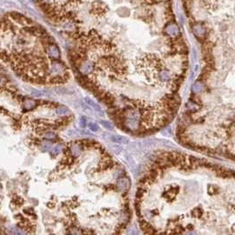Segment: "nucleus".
<instances>
[{"instance_id":"nucleus-1","label":"nucleus","mask_w":235,"mask_h":235,"mask_svg":"<svg viewBox=\"0 0 235 235\" xmlns=\"http://www.w3.org/2000/svg\"><path fill=\"white\" fill-rule=\"evenodd\" d=\"M76 43L73 64L111 58L127 64L130 35H144L188 55L172 0H36ZM128 65V64H127Z\"/></svg>"},{"instance_id":"nucleus-2","label":"nucleus","mask_w":235,"mask_h":235,"mask_svg":"<svg viewBox=\"0 0 235 235\" xmlns=\"http://www.w3.org/2000/svg\"><path fill=\"white\" fill-rule=\"evenodd\" d=\"M77 67H78L79 71L81 75L88 76L92 74L94 71L95 65L93 61L85 59V60H83L82 62H80V64Z\"/></svg>"},{"instance_id":"nucleus-3","label":"nucleus","mask_w":235,"mask_h":235,"mask_svg":"<svg viewBox=\"0 0 235 235\" xmlns=\"http://www.w3.org/2000/svg\"><path fill=\"white\" fill-rule=\"evenodd\" d=\"M174 76L172 74L170 70L166 68H163L160 70L158 71L157 73V78L158 79L160 80V82H162V83H166V84H169L171 83V81L173 79Z\"/></svg>"},{"instance_id":"nucleus-4","label":"nucleus","mask_w":235,"mask_h":235,"mask_svg":"<svg viewBox=\"0 0 235 235\" xmlns=\"http://www.w3.org/2000/svg\"><path fill=\"white\" fill-rule=\"evenodd\" d=\"M47 55L52 59H58L60 57V50H59V48L55 45V42L50 43V45L47 47Z\"/></svg>"},{"instance_id":"nucleus-5","label":"nucleus","mask_w":235,"mask_h":235,"mask_svg":"<svg viewBox=\"0 0 235 235\" xmlns=\"http://www.w3.org/2000/svg\"><path fill=\"white\" fill-rule=\"evenodd\" d=\"M116 186L121 191L126 192L130 189V180H129V178H127L125 176H121L118 178V180H116Z\"/></svg>"},{"instance_id":"nucleus-6","label":"nucleus","mask_w":235,"mask_h":235,"mask_svg":"<svg viewBox=\"0 0 235 235\" xmlns=\"http://www.w3.org/2000/svg\"><path fill=\"white\" fill-rule=\"evenodd\" d=\"M70 151L72 157L74 158L79 157L83 152V144H81L80 142H76L72 144L70 147Z\"/></svg>"},{"instance_id":"nucleus-7","label":"nucleus","mask_w":235,"mask_h":235,"mask_svg":"<svg viewBox=\"0 0 235 235\" xmlns=\"http://www.w3.org/2000/svg\"><path fill=\"white\" fill-rule=\"evenodd\" d=\"M108 137L109 140L114 143V144H129L130 140L126 137H122L119 135H115V134H108Z\"/></svg>"},{"instance_id":"nucleus-8","label":"nucleus","mask_w":235,"mask_h":235,"mask_svg":"<svg viewBox=\"0 0 235 235\" xmlns=\"http://www.w3.org/2000/svg\"><path fill=\"white\" fill-rule=\"evenodd\" d=\"M85 102L87 105L89 106V107L93 108V109L94 110L96 113L100 114V115H104V112H103L102 108H100V106L99 105V104H97L96 102H94L91 98H89V97H85Z\"/></svg>"},{"instance_id":"nucleus-9","label":"nucleus","mask_w":235,"mask_h":235,"mask_svg":"<svg viewBox=\"0 0 235 235\" xmlns=\"http://www.w3.org/2000/svg\"><path fill=\"white\" fill-rule=\"evenodd\" d=\"M185 108L190 113H195V112L200 109V105L197 102L194 101V100H190L185 104Z\"/></svg>"},{"instance_id":"nucleus-10","label":"nucleus","mask_w":235,"mask_h":235,"mask_svg":"<svg viewBox=\"0 0 235 235\" xmlns=\"http://www.w3.org/2000/svg\"><path fill=\"white\" fill-rule=\"evenodd\" d=\"M204 89V85L203 84L202 81H196L195 82L193 85H192V87H191V91L193 94H200Z\"/></svg>"},{"instance_id":"nucleus-11","label":"nucleus","mask_w":235,"mask_h":235,"mask_svg":"<svg viewBox=\"0 0 235 235\" xmlns=\"http://www.w3.org/2000/svg\"><path fill=\"white\" fill-rule=\"evenodd\" d=\"M35 106H36V102H35V100H26L24 101V103H23V107L25 108L26 109H28L30 110L32 108H34Z\"/></svg>"},{"instance_id":"nucleus-12","label":"nucleus","mask_w":235,"mask_h":235,"mask_svg":"<svg viewBox=\"0 0 235 235\" xmlns=\"http://www.w3.org/2000/svg\"><path fill=\"white\" fill-rule=\"evenodd\" d=\"M203 213H204V211H203L202 208H200V207H196V208H195L194 210H192V215L194 216L195 218H201L202 215H203Z\"/></svg>"},{"instance_id":"nucleus-13","label":"nucleus","mask_w":235,"mask_h":235,"mask_svg":"<svg viewBox=\"0 0 235 235\" xmlns=\"http://www.w3.org/2000/svg\"><path fill=\"white\" fill-rule=\"evenodd\" d=\"M100 124L103 126L105 129L108 130H114V126L111 124V122H109L108 121H106V120H100Z\"/></svg>"},{"instance_id":"nucleus-14","label":"nucleus","mask_w":235,"mask_h":235,"mask_svg":"<svg viewBox=\"0 0 235 235\" xmlns=\"http://www.w3.org/2000/svg\"><path fill=\"white\" fill-rule=\"evenodd\" d=\"M68 111H69V110H68V108H67L66 107H58V108L55 109V113L59 115H65L68 113Z\"/></svg>"},{"instance_id":"nucleus-15","label":"nucleus","mask_w":235,"mask_h":235,"mask_svg":"<svg viewBox=\"0 0 235 235\" xmlns=\"http://www.w3.org/2000/svg\"><path fill=\"white\" fill-rule=\"evenodd\" d=\"M50 150H51V152H52L53 154L57 155V154H59L61 151H62L63 148H62V145H55V146H54L53 148H51Z\"/></svg>"},{"instance_id":"nucleus-16","label":"nucleus","mask_w":235,"mask_h":235,"mask_svg":"<svg viewBox=\"0 0 235 235\" xmlns=\"http://www.w3.org/2000/svg\"><path fill=\"white\" fill-rule=\"evenodd\" d=\"M51 148H52V144H51L50 142H42V144H41V149L44 151H50Z\"/></svg>"},{"instance_id":"nucleus-17","label":"nucleus","mask_w":235,"mask_h":235,"mask_svg":"<svg viewBox=\"0 0 235 235\" xmlns=\"http://www.w3.org/2000/svg\"><path fill=\"white\" fill-rule=\"evenodd\" d=\"M88 127H89V129H90L92 131H94V132H96V131L99 130V126H98V124L95 123V122H88Z\"/></svg>"},{"instance_id":"nucleus-18","label":"nucleus","mask_w":235,"mask_h":235,"mask_svg":"<svg viewBox=\"0 0 235 235\" xmlns=\"http://www.w3.org/2000/svg\"><path fill=\"white\" fill-rule=\"evenodd\" d=\"M87 125V119L85 118V116H82V117H80L79 119V126L81 128H85Z\"/></svg>"},{"instance_id":"nucleus-19","label":"nucleus","mask_w":235,"mask_h":235,"mask_svg":"<svg viewBox=\"0 0 235 235\" xmlns=\"http://www.w3.org/2000/svg\"><path fill=\"white\" fill-rule=\"evenodd\" d=\"M44 137L48 140H52V139L55 138V134L53 132H47L44 134Z\"/></svg>"},{"instance_id":"nucleus-20","label":"nucleus","mask_w":235,"mask_h":235,"mask_svg":"<svg viewBox=\"0 0 235 235\" xmlns=\"http://www.w3.org/2000/svg\"><path fill=\"white\" fill-rule=\"evenodd\" d=\"M124 156H125L126 160H127V161H128V162L130 163V165H131L132 167H134V166H135V162H134L133 159H132V158H131V157H130L129 154H125Z\"/></svg>"},{"instance_id":"nucleus-21","label":"nucleus","mask_w":235,"mask_h":235,"mask_svg":"<svg viewBox=\"0 0 235 235\" xmlns=\"http://www.w3.org/2000/svg\"><path fill=\"white\" fill-rule=\"evenodd\" d=\"M45 92H41V91H38V90H34L32 91V93H31V94L34 95L35 97H40L41 95H43Z\"/></svg>"},{"instance_id":"nucleus-22","label":"nucleus","mask_w":235,"mask_h":235,"mask_svg":"<svg viewBox=\"0 0 235 235\" xmlns=\"http://www.w3.org/2000/svg\"><path fill=\"white\" fill-rule=\"evenodd\" d=\"M11 233H13V234H24L25 233L23 231H21L19 228H12V231H11Z\"/></svg>"},{"instance_id":"nucleus-23","label":"nucleus","mask_w":235,"mask_h":235,"mask_svg":"<svg viewBox=\"0 0 235 235\" xmlns=\"http://www.w3.org/2000/svg\"><path fill=\"white\" fill-rule=\"evenodd\" d=\"M5 80H6V79H5V78H4V77H3V76L0 75V86H1V85H4V84H5Z\"/></svg>"}]
</instances>
